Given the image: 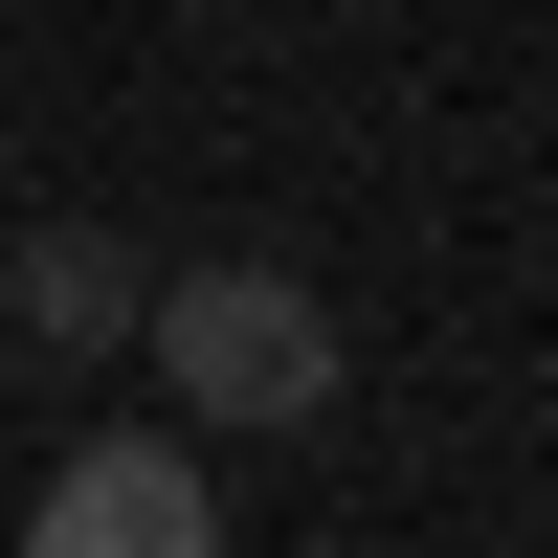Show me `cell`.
I'll use <instances>...</instances> for the list:
<instances>
[{
    "label": "cell",
    "mask_w": 558,
    "mask_h": 558,
    "mask_svg": "<svg viewBox=\"0 0 558 558\" xmlns=\"http://www.w3.org/2000/svg\"><path fill=\"white\" fill-rule=\"evenodd\" d=\"M134 357H157V402H179V425H223V447H291V425H336V380H357L336 291H313V268H268V246L157 268V291H134Z\"/></svg>",
    "instance_id": "1"
},
{
    "label": "cell",
    "mask_w": 558,
    "mask_h": 558,
    "mask_svg": "<svg viewBox=\"0 0 558 558\" xmlns=\"http://www.w3.org/2000/svg\"><path fill=\"white\" fill-rule=\"evenodd\" d=\"M23 558H223V492H202V447L112 425V447H68L23 492Z\"/></svg>",
    "instance_id": "2"
},
{
    "label": "cell",
    "mask_w": 558,
    "mask_h": 558,
    "mask_svg": "<svg viewBox=\"0 0 558 558\" xmlns=\"http://www.w3.org/2000/svg\"><path fill=\"white\" fill-rule=\"evenodd\" d=\"M134 291H157V268H134L112 223H23V246H0V336H23V357H112Z\"/></svg>",
    "instance_id": "3"
}]
</instances>
